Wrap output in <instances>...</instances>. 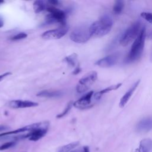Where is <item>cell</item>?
<instances>
[{
	"label": "cell",
	"instance_id": "obj_31",
	"mask_svg": "<svg viewBox=\"0 0 152 152\" xmlns=\"http://www.w3.org/2000/svg\"><path fill=\"white\" fill-rule=\"evenodd\" d=\"M70 152H83V150L81 149H77V150H75L73 151H71Z\"/></svg>",
	"mask_w": 152,
	"mask_h": 152
},
{
	"label": "cell",
	"instance_id": "obj_8",
	"mask_svg": "<svg viewBox=\"0 0 152 152\" xmlns=\"http://www.w3.org/2000/svg\"><path fill=\"white\" fill-rule=\"evenodd\" d=\"M68 27L65 25L59 28L53 30H49L45 31L42 34V37L45 39H58L65 36L68 32Z\"/></svg>",
	"mask_w": 152,
	"mask_h": 152
},
{
	"label": "cell",
	"instance_id": "obj_22",
	"mask_svg": "<svg viewBox=\"0 0 152 152\" xmlns=\"http://www.w3.org/2000/svg\"><path fill=\"white\" fill-rule=\"evenodd\" d=\"M16 144V142L14 141H10L8 142H7L2 145H0V150H4L5 149H8L10 147H12L14 146Z\"/></svg>",
	"mask_w": 152,
	"mask_h": 152
},
{
	"label": "cell",
	"instance_id": "obj_7",
	"mask_svg": "<svg viewBox=\"0 0 152 152\" xmlns=\"http://www.w3.org/2000/svg\"><path fill=\"white\" fill-rule=\"evenodd\" d=\"M94 91H90L86 94L81 97L80 99L73 103V106L78 109H88L94 105L93 100L97 101L94 97Z\"/></svg>",
	"mask_w": 152,
	"mask_h": 152
},
{
	"label": "cell",
	"instance_id": "obj_16",
	"mask_svg": "<svg viewBox=\"0 0 152 152\" xmlns=\"http://www.w3.org/2000/svg\"><path fill=\"white\" fill-rule=\"evenodd\" d=\"M63 94V93L61 91L58 90H43L39 92L37 94V96L41 97H48V98H54L59 97Z\"/></svg>",
	"mask_w": 152,
	"mask_h": 152
},
{
	"label": "cell",
	"instance_id": "obj_11",
	"mask_svg": "<svg viewBox=\"0 0 152 152\" xmlns=\"http://www.w3.org/2000/svg\"><path fill=\"white\" fill-rule=\"evenodd\" d=\"M152 129V116H148L141 119L136 126L138 132H147Z\"/></svg>",
	"mask_w": 152,
	"mask_h": 152
},
{
	"label": "cell",
	"instance_id": "obj_17",
	"mask_svg": "<svg viewBox=\"0 0 152 152\" xmlns=\"http://www.w3.org/2000/svg\"><path fill=\"white\" fill-rule=\"evenodd\" d=\"M47 8L46 5L43 1H35L33 3V9L36 13H40Z\"/></svg>",
	"mask_w": 152,
	"mask_h": 152
},
{
	"label": "cell",
	"instance_id": "obj_3",
	"mask_svg": "<svg viewBox=\"0 0 152 152\" xmlns=\"http://www.w3.org/2000/svg\"><path fill=\"white\" fill-rule=\"evenodd\" d=\"M141 27V23L140 20L132 23L121 36L119 43L123 46H126L134 40H135L141 31L142 28Z\"/></svg>",
	"mask_w": 152,
	"mask_h": 152
},
{
	"label": "cell",
	"instance_id": "obj_30",
	"mask_svg": "<svg viewBox=\"0 0 152 152\" xmlns=\"http://www.w3.org/2000/svg\"><path fill=\"white\" fill-rule=\"evenodd\" d=\"M4 26V20L0 16V28Z\"/></svg>",
	"mask_w": 152,
	"mask_h": 152
},
{
	"label": "cell",
	"instance_id": "obj_18",
	"mask_svg": "<svg viewBox=\"0 0 152 152\" xmlns=\"http://www.w3.org/2000/svg\"><path fill=\"white\" fill-rule=\"evenodd\" d=\"M79 144L78 141H75L68 144L66 145H63L59 147L58 150L57 152H70L72 150L75 148Z\"/></svg>",
	"mask_w": 152,
	"mask_h": 152
},
{
	"label": "cell",
	"instance_id": "obj_29",
	"mask_svg": "<svg viewBox=\"0 0 152 152\" xmlns=\"http://www.w3.org/2000/svg\"><path fill=\"white\" fill-rule=\"evenodd\" d=\"M83 152H90L89 147L88 146H84L83 148Z\"/></svg>",
	"mask_w": 152,
	"mask_h": 152
},
{
	"label": "cell",
	"instance_id": "obj_33",
	"mask_svg": "<svg viewBox=\"0 0 152 152\" xmlns=\"http://www.w3.org/2000/svg\"><path fill=\"white\" fill-rule=\"evenodd\" d=\"M151 60L152 61V52H151Z\"/></svg>",
	"mask_w": 152,
	"mask_h": 152
},
{
	"label": "cell",
	"instance_id": "obj_19",
	"mask_svg": "<svg viewBox=\"0 0 152 152\" xmlns=\"http://www.w3.org/2000/svg\"><path fill=\"white\" fill-rule=\"evenodd\" d=\"M124 8V1H121V0H118L116 1L113 5V12L116 14H120L123 10Z\"/></svg>",
	"mask_w": 152,
	"mask_h": 152
},
{
	"label": "cell",
	"instance_id": "obj_1",
	"mask_svg": "<svg viewBox=\"0 0 152 152\" xmlns=\"http://www.w3.org/2000/svg\"><path fill=\"white\" fill-rule=\"evenodd\" d=\"M146 37V29L145 27H142L141 31L132 45L129 53L125 59L126 64L138 61L141 56L145 45Z\"/></svg>",
	"mask_w": 152,
	"mask_h": 152
},
{
	"label": "cell",
	"instance_id": "obj_14",
	"mask_svg": "<svg viewBox=\"0 0 152 152\" xmlns=\"http://www.w3.org/2000/svg\"><path fill=\"white\" fill-rule=\"evenodd\" d=\"M152 148V140L150 138L142 140L135 152H150Z\"/></svg>",
	"mask_w": 152,
	"mask_h": 152
},
{
	"label": "cell",
	"instance_id": "obj_20",
	"mask_svg": "<svg viewBox=\"0 0 152 152\" xmlns=\"http://www.w3.org/2000/svg\"><path fill=\"white\" fill-rule=\"evenodd\" d=\"M77 55L75 53H74L68 56H66L64 58V61L66 62L68 65L71 67H74L76 65L77 61Z\"/></svg>",
	"mask_w": 152,
	"mask_h": 152
},
{
	"label": "cell",
	"instance_id": "obj_12",
	"mask_svg": "<svg viewBox=\"0 0 152 152\" xmlns=\"http://www.w3.org/2000/svg\"><path fill=\"white\" fill-rule=\"evenodd\" d=\"M8 106L14 109L31 107L38 106V103L29 100H14L9 102Z\"/></svg>",
	"mask_w": 152,
	"mask_h": 152
},
{
	"label": "cell",
	"instance_id": "obj_15",
	"mask_svg": "<svg viewBox=\"0 0 152 152\" xmlns=\"http://www.w3.org/2000/svg\"><path fill=\"white\" fill-rule=\"evenodd\" d=\"M122 86V83H118L116 84H114V85H112V86H110L107 87H106V88L104 89H103L99 91H97L96 93H94V99L97 101L99 100L101 97L104 94H106V93H107L111 91H113V90H117L118 88H119L121 86Z\"/></svg>",
	"mask_w": 152,
	"mask_h": 152
},
{
	"label": "cell",
	"instance_id": "obj_26",
	"mask_svg": "<svg viewBox=\"0 0 152 152\" xmlns=\"http://www.w3.org/2000/svg\"><path fill=\"white\" fill-rule=\"evenodd\" d=\"M48 2L52 5H58L59 4V1L56 0H49L48 1Z\"/></svg>",
	"mask_w": 152,
	"mask_h": 152
},
{
	"label": "cell",
	"instance_id": "obj_28",
	"mask_svg": "<svg viewBox=\"0 0 152 152\" xmlns=\"http://www.w3.org/2000/svg\"><path fill=\"white\" fill-rule=\"evenodd\" d=\"M9 127L6 125H0V132L2 131H5L6 129H8Z\"/></svg>",
	"mask_w": 152,
	"mask_h": 152
},
{
	"label": "cell",
	"instance_id": "obj_27",
	"mask_svg": "<svg viewBox=\"0 0 152 152\" xmlns=\"http://www.w3.org/2000/svg\"><path fill=\"white\" fill-rule=\"evenodd\" d=\"M81 68H80V66L78 65V66H77L76 68H75V69H74V72H73V74H74V75H77V74H78V73H80V71H81Z\"/></svg>",
	"mask_w": 152,
	"mask_h": 152
},
{
	"label": "cell",
	"instance_id": "obj_9",
	"mask_svg": "<svg viewBox=\"0 0 152 152\" xmlns=\"http://www.w3.org/2000/svg\"><path fill=\"white\" fill-rule=\"evenodd\" d=\"M49 127V122L45 124L44 126L30 131L27 134L24 135L25 138H28L30 141H36L43 137L47 133Z\"/></svg>",
	"mask_w": 152,
	"mask_h": 152
},
{
	"label": "cell",
	"instance_id": "obj_5",
	"mask_svg": "<svg viewBox=\"0 0 152 152\" xmlns=\"http://www.w3.org/2000/svg\"><path fill=\"white\" fill-rule=\"evenodd\" d=\"M91 37L89 27L80 26L75 28L70 33V39L77 43H84L87 42Z\"/></svg>",
	"mask_w": 152,
	"mask_h": 152
},
{
	"label": "cell",
	"instance_id": "obj_2",
	"mask_svg": "<svg viewBox=\"0 0 152 152\" xmlns=\"http://www.w3.org/2000/svg\"><path fill=\"white\" fill-rule=\"evenodd\" d=\"M112 26V17L108 14H104L99 20L94 21L89 26V31L91 37H100L109 33Z\"/></svg>",
	"mask_w": 152,
	"mask_h": 152
},
{
	"label": "cell",
	"instance_id": "obj_4",
	"mask_svg": "<svg viewBox=\"0 0 152 152\" xmlns=\"http://www.w3.org/2000/svg\"><path fill=\"white\" fill-rule=\"evenodd\" d=\"M46 10L49 14L46 16L45 21L43 24V26L50 25L54 23H58L61 26L65 25L66 14L64 11L53 7H48Z\"/></svg>",
	"mask_w": 152,
	"mask_h": 152
},
{
	"label": "cell",
	"instance_id": "obj_32",
	"mask_svg": "<svg viewBox=\"0 0 152 152\" xmlns=\"http://www.w3.org/2000/svg\"><path fill=\"white\" fill-rule=\"evenodd\" d=\"M4 2V1H2V0H0V4H2V3H3Z\"/></svg>",
	"mask_w": 152,
	"mask_h": 152
},
{
	"label": "cell",
	"instance_id": "obj_10",
	"mask_svg": "<svg viewBox=\"0 0 152 152\" xmlns=\"http://www.w3.org/2000/svg\"><path fill=\"white\" fill-rule=\"evenodd\" d=\"M119 56L118 54H112L104 57L97 61L95 64L102 68H109L115 65L118 60Z\"/></svg>",
	"mask_w": 152,
	"mask_h": 152
},
{
	"label": "cell",
	"instance_id": "obj_24",
	"mask_svg": "<svg viewBox=\"0 0 152 152\" xmlns=\"http://www.w3.org/2000/svg\"><path fill=\"white\" fill-rule=\"evenodd\" d=\"M27 33H24V32H21L17 34H15V36H14L13 37H11V40H21V39H24L26 37H27Z\"/></svg>",
	"mask_w": 152,
	"mask_h": 152
},
{
	"label": "cell",
	"instance_id": "obj_25",
	"mask_svg": "<svg viewBox=\"0 0 152 152\" xmlns=\"http://www.w3.org/2000/svg\"><path fill=\"white\" fill-rule=\"evenodd\" d=\"M11 73L10 72H5V73H4V74H3L0 75V81H1V80H2L4 78H5V77H8V75H11Z\"/></svg>",
	"mask_w": 152,
	"mask_h": 152
},
{
	"label": "cell",
	"instance_id": "obj_13",
	"mask_svg": "<svg viewBox=\"0 0 152 152\" xmlns=\"http://www.w3.org/2000/svg\"><path fill=\"white\" fill-rule=\"evenodd\" d=\"M140 83V80H138L137 82H135L132 85V86L121 97V99L120 100V102H119V105L120 107L122 108L126 105V104L128 103V102L130 99L131 97L132 96V94L134 93V92L135 91V90H136V88L138 86Z\"/></svg>",
	"mask_w": 152,
	"mask_h": 152
},
{
	"label": "cell",
	"instance_id": "obj_6",
	"mask_svg": "<svg viewBox=\"0 0 152 152\" xmlns=\"http://www.w3.org/2000/svg\"><path fill=\"white\" fill-rule=\"evenodd\" d=\"M97 78V73L96 71H90L82 77L76 86L78 93H82L88 90Z\"/></svg>",
	"mask_w": 152,
	"mask_h": 152
},
{
	"label": "cell",
	"instance_id": "obj_21",
	"mask_svg": "<svg viewBox=\"0 0 152 152\" xmlns=\"http://www.w3.org/2000/svg\"><path fill=\"white\" fill-rule=\"evenodd\" d=\"M72 105H73V103H72V102H69V103H68V104H67V106H66L65 109L64 110V111H63L62 113L58 114V115L56 116V118H61L64 117V116H65V115L68 113V112H69V110L71 109V107H72Z\"/></svg>",
	"mask_w": 152,
	"mask_h": 152
},
{
	"label": "cell",
	"instance_id": "obj_23",
	"mask_svg": "<svg viewBox=\"0 0 152 152\" xmlns=\"http://www.w3.org/2000/svg\"><path fill=\"white\" fill-rule=\"evenodd\" d=\"M141 17L148 23L152 24V13L143 12L141 13Z\"/></svg>",
	"mask_w": 152,
	"mask_h": 152
}]
</instances>
